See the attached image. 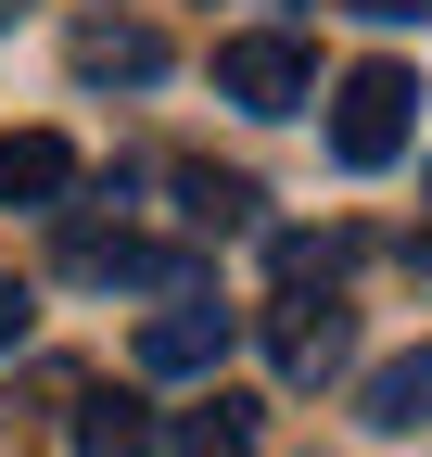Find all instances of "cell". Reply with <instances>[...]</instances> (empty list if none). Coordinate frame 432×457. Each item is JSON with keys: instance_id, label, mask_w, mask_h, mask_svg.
<instances>
[{"instance_id": "obj_13", "label": "cell", "mask_w": 432, "mask_h": 457, "mask_svg": "<svg viewBox=\"0 0 432 457\" xmlns=\"http://www.w3.org/2000/svg\"><path fill=\"white\" fill-rule=\"evenodd\" d=\"M407 267H420V279H432V242H407Z\"/></svg>"}, {"instance_id": "obj_6", "label": "cell", "mask_w": 432, "mask_h": 457, "mask_svg": "<svg viewBox=\"0 0 432 457\" xmlns=\"http://www.w3.org/2000/svg\"><path fill=\"white\" fill-rule=\"evenodd\" d=\"M77 77L153 89V77H166V38H153V26H115V13H102V26H77Z\"/></svg>"}, {"instance_id": "obj_12", "label": "cell", "mask_w": 432, "mask_h": 457, "mask_svg": "<svg viewBox=\"0 0 432 457\" xmlns=\"http://www.w3.org/2000/svg\"><path fill=\"white\" fill-rule=\"evenodd\" d=\"M356 13H382V26H407V13H432V0H356Z\"/></svg>"}, {"instance_id": "obj_1", "label": "cell", "mask_w": 432, "mask_h": 457, "mask_svg": "<svg viewBox=\"0 0 432 457\" xmlns=\"http://www.w3.org/2000/svg\"><path fill=\"white\" fill-rule=\"evenodd\" d=\"M407 128H420V77L407 64H356L331 89V153L356 165V179H382V165L407 153Z\"/></svg>"}, {"instance_id": "obj_14", "label": "cell", "mask_w": 432, "mask_h": 457, "mask_svg": "<svg viewBox=\"0 0 432 457\" xmlns=\"http://www.w3.org/2000/svg\"><path fill=\"white\" fill-rule=\"evenodd\" d=\"M420 191H432V179H420Z\"/></svg>"}, {"instance_id": "obj_3", "label": "cell", "mask_w": 432, "mask_h": 457, "mask_svg": "<svg viewBox=\"0 0 432 457\" xmlns=\"http://www.w3.org/2000/svg\"><path fill=\"white\" fill-rule=\"evenodd\" d=\"M267 356H280V381H331V369L356 356V305L331 293V279H318V293L293 279V293L267 305Z\"/></svg>"}, {"instance_id": "obj_5", "label": "cell", "mask_w": 432, "mask_h": 457, "mask_svg": "<svg viewBox=\"0 0 432 457\" xmlns=\"http://www.w3.org/2000/svg\"><path fill=\"white\" fill-rule=\"evenodd\" d=\"M77 191V153L51 140V128H13L0 140V204H64Z\"/></svg>"}, {"instance_id": "obj_4", "label": "cell", "mask_w": 432, "mask_h": 457, "mask_svg": "<svg viewBox=\"0 0 432 457\" xmlns=\"http://www.w3.org/2000/svg\"><path fill=\"white\" fill-rule=\"evenodd\" d=\"M229 330H242V318L191 279V293H166V305L140 318V369H153V381H204L216 356H229Z\"/></svg>"}, {"instance_id": "obj_7", "label": "cell", "mask_w": 432, "mask_h": 457, "mask_svg": "<svg viewBox=\"0 0 432 457\" xmlns=\"http://www.w3.org/2000/svg\"><path fill=\"white\" fill-rule=\"evenodd\" d=\"M369 420L382 432H432V343H407V356L369 369Z\"/></svg>"}, {"instance_id": "obj_10", "label": "cell", "mask_w": 432, "mask_h": 457, "mask_svg": "<svg viewBox=\"0 0 432 457\" xmlns=\"http://www.w3.org/2000/svg\"><path fill=\"white\" fill-rule=\"evenodd\" d=\"M179 457H254V420L216 394V407H191V420H179Z\"/></svg>"}, {"instance_id": "obj_9", "label": "cell", "mask_w": 432, "mask_h": 457, "mask_svg": "<svg viewBox=\"0 0 432 457\" xmlns=\"http://www.w3.org/2000/svg\"><path fill=\"white\" fill-rule=\"evenodd\" d=\"M179 216L204 228V242H216V228H254V179H216V165H179Z\"/></svg>"}, {"instance_id": "obj_8", "label": "cell", "mask_w": 432, "mask_h": 457, "mask_svg": "<svg viewBox=\"0 0 432 457\" xmlns=\"http://www.w3.org/2000/svg\"><path fill=\"white\" fill-rule=\"evenodd\" d=\"M77 457H153V407L140 394H89L77 407Z\"/></svg>"}, {"instance_id": "obj_2", "label": "cell", "mask_w": 432, "mask_h": 457, "mask_svg": "<svg viewBox=\"0 0 432 457\" xmlns=\"http://www.w3.org/2000/svg\"><path fill=\"white\" fill-rule=\"evenodd\" d=\"M216 102H242V114H305V102H318V51L280 38V26L216 38Z\"/></svg>"}, {"instance_id": "obj_11", "label": "cell", "mask_w": 432, "mask_h": 457, "mask_svg": "<svg viewBox=\"0 0 432 457\" xmlns=\"http://www.w3.org/2000/svg\"><path fill=\"white\" fill-rule=\"evenodd\" d=\"M26 318H38V293H26V279H0V356L26 343Z\"/></svg>"}]
</instances>
